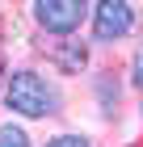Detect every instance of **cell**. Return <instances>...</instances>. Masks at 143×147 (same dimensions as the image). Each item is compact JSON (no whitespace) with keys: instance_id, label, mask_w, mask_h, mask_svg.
Masks as SVG:
<instances>
[{"instance_id":"1","label":"cell","mask_w":143,"mask_h":147,"mask_svg":"<svg viewBox=\"0 0 143 147\" xmlns=\"http://www.w3.org/2000/svg\"><path fill=\"white\" fill-rule=\"evenodd\" d=\"M4 101H9L13 113H25V118H51V113L59 109L55 88H51L42 76H34V71H17V76L9 80Z\"/></svg>"},{"instance_id":"2","label":"cell","mask_w":143,"mask_h":147,"mask_svg":"<svg viewBox=\"0 0 143 147\" xmlns=\"http://www.w3.org/2000/svg\"><path fill=\"white\" fill-rule=\"evenodd\" d=\"M34 17L51 34H67L88 17V0H34Z\"/></svg>"},{"instance_id":"3","label":"cell","mask_w":143,"mask_h":147,"mask_svg":"<svg viewBox=\"0 0 143 147\" xmlns=\"http://www.w3.org/2000/svg\"><path fill=\"white\" fill-rule=\"evenodd\" d=\"M135 25V13L126 0H97V13H93V34L101 42H114V38H126Z\"/></svg>"},{"instance_id":"4","label":"cell","mask_w":143,"mask_h":147,"mask_svg":"<svg viewBox=\"0 0 143 147\" xmlns=\"http://www.w3.org/2000/svg\"><path fill=\"white\" fill-rule=\"evenodd\" d=\"M55 59L63 63L67 71H80V67H84V59H88V55H84V46H76V42H59Z\"/></svg>"},{"instance_id":"5","label":"cell","mask_w":143,"mask_h":147,"mask_svg":"<svg viewBox=\"0 0 143 147\" xmlns=\"http://www.w3.org/2000/svg\"><path fill=\"white\" fill-rule=\"evenodd\" d=\"M0 147H30V139L17 126H0Z\"/></svg>"},{"instance_id":"6","label":"cell","mask_w":143,"mask_h":147,"mask_svg":"<svg viewBox=\"0 0 143 147\" xmlns=\"http://www.w3.org/2000/svg\"><path fill=\"white\" fill-rule=\"evenodd\" d=\"M46 147H88L84 139H76V135H59V139H51Z\"/></svg>"},{"instance_id":"7","label":"cell","mask_w":143,"mask_h":147,"mask_svg":"<svg viewBox=\"0 0 143 147\" xmlns=\"http://www.w3.org/2000/svg\"><path fill=\"white\" fill-rule=\"evenodd\" d=\"M135 84H139V88H143V51H139V55H135Z\"/></svg>"},{"instance_id":"8","label":"cell","mask_w":143,"mask_h":147,"mask_svg":"<svg viewBox=\"0 0 143 147\" xmlns=\"http://www.w3.org/2000/svg\"><path fill=\"white\" fill-rule=\"evenodd\" d=\"M0 80H4V63H0Z\"/></svg>"}]
</instances>
